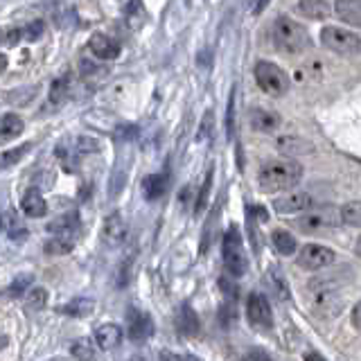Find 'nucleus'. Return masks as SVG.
I'll use <instances>...</instances> for the list:
<instances>
[{
	"instance_id": "nucleus-49",
	"label": "nucleus",
	"mask_w": 361,
	"mask_h": 361,
	"mask_svg": "<svg viewBox=\"0 0 361 361\" xmlns=\"http://www.w3.org/2000/svg\"><path fill=\"white\" fill-rule=\"evenodd\" d=\"M129 361H145V359H142V357H131Z\"/></svg>"
},
{
	"instance_id": "nucleus-3",
	"label": "nucleus",
	"mask_w": 361,
	"mask_h": 361,
	"mask_svg": "<svg viewBox=\"0 0 361 361\" xmlns=\"http://www.w3.org/2000/svg\"><path fill=\"white\" fill-rule=\"evenodd\" d=\"M221 257H224V267L228 269V274L233 278H242L248 269V257L244 251V240L242 233L235 224L228 226V231L224 233L221 240Z\"/></svg>"
},
{
	"instance_id": "nucleus-16",
	"label": "nucleus",
	"mask_w": 361,
	"mask_h": 361,
	"mask_svg": "<svg viewBox=\"0 0 361 361\" xmlns=\"http://www.w3.org/2000/svg\"><path fill=\"white\" fill-rule=\"evenodd\" d=\"M174 323H176V330H178L180 334H185V336H197V334H199V327H201L199 316H197V312L192 310L188 302H183V305H180V307L176 310V319H174Z\"/></svg>"
},
{
	"instance_id": "nucleus-33",
	"label": "nucleus",
	"mask_w": 361,
	"mask_h": 361,
	"mask_svg": "<svg viewBox=\"0 0 361 361\" xmlns=\"http://www.w3.org/2000/svg\"><path fill=\"white\" fill-rule=\"evenodd\" d=\"M226 138L233 142L235 138V90L228 97V109H226Z\"/></svg>"
},
{
	"instance_id": "nucleus-13",
	"label": "nucleus",
	"mask_w": 361,
	"mask_h": 361,
	"mask_svg": "<svg viewBox=\"0 0 361 361\" xmlns=\"http://www.w3.org/2000/svg\"><path fill=\"white\" fill-rule=\"evenodd\" d=\"M248 124H251L253 131H262V133H274L282 120L276 111H269V109H262V106H253L248 111Z\"/></svg>"
},
{
	"instance_id": "nucleus-35",
	"label": "nucleus",
	"mask_w": 361,
	"mask_h": 361,
	"mask_svg": "<svg viewBox=\"0 0 361 361\" xmlns=\"http://www.w3.org/2000/svg\"><path fill=\"white\" fill-rule=\"evenodd\" d=\"M75 149L79 154H93V152H99V142L95 138H88V135H82L77 142H75Z\"/></svg>"
},
{
	"instance_id": "nucleus-12",
	"label": "nucleus",
	"mask_w": 361,
	"mask_h": 361,
	"mask_svg": "<svg viewBox=\"0 0 361 361\" xmlns=\"http://www.w3.org/2000/svg\"><path fill=\"white\" fill-rule=\"evenodd\" d=\"M88 50L93 56L102 61H109V59H116L120 54V43L116 39L106 37L104 32H95L93 37L88 39Z\"/></svg>"
},
{
	"instance_id": "nucleus-26",
	"label": "nucleus",
	"mask_w": 361,
	"mask_h": 361,
	"mask_svg": "<svg viewBox=\"0 0 361 361\" xmlns=\"http://www.w3.org/2000/svg\"><path fill=\"white\" fill-rule=\"evenodd\" d=\"M338 219H341V224L345 226H359L361 221V206H359V201H348L345 206L338 208Z\"/></svg>"
},
{
	"instance_id": "nucleus-47",
	"label": "nucleus",
	"mask_w": 361,
	"mask_h": 361,
	"mask_svg": "<svg viewBox=\"0 0 361 361\" xmlns=\"http://www.w3.org/2000/svg\"><path fill=\"white\" fill-rule=\"evenodd\" d=\"M7 345V336L5 334H0V350H3Z\"/></svg>"
},
{
	"instance_id": "nucleus-28",
	"label": "nucleus",
	"mask_w": 361,
	"mask_h": 361,
	"mask_svg": "<svg viewBox=\"0 0 361 361\" xmlns=\"http://www.w3.org/2000/svg\"><path fill=\"white\" fill-rule=\"evenodd\" d=\"M71 355L77 361H93L95 359V348L90 343V338H77L71 345Z\"/></svg>"
},
{
	"instance_id": "nucleus-48",
	"label": "nucleus",
	"mask_w": 361,
	"mask_h": 361,
	"mask_svg": "<svg viewBox=\"0 0 361 361\" xmlns=\"http://www.w3.org/2000/svg\"><path fill=\"white\" fill-rule=\"evenodd\" d=\"M267 7V3H257V5H253V11H262Z\"/></svg>"
},
{
	"instance_id": "nucleus-6",
	"label": "nucleus",
	"mask_w": 361,
	"mask_h": 361,
	"mask_svg": "<svg viewBox=\"0 0 361 361\" xmlns=\"http://www.w3.org/2000/svg\"><path fill=\"white\" fill-rule=\"evenodd\" d=\"M321 43L327 50L336 54H357L361 50V39L357 32H350L345 27L327 25L321 30Z\"/></svg>"
},
{
	"instance_id": "nucleus-2",
	"label": "nucleus",
	"mask_w": 361,
	"mask_h": 361,
	"mask_svg": "<svg viewBox=\"0 0 361 361\" xmlns=\"http://www.w3.org/2000/svg\"><path fill=\"white\" fill-rule=\"evenodd\" d=\"M271 39L282 54H300L312 48V39L305 25L289 16H278L271 25Z\"/></svg>"
},
{
	"instance_id": "nucleus-37",
	"label": "nucleus",
	"mask_w": 361,
	"mask_h": 361,
	"mask_svg": "<svg viewBox=\"0 0 361 361\" xmlns=\"http://www.w3.org/2000/svg\"><path fill=\"white\" fill-rule=\"evenodd\" d=\"M30 282H32V276H27V274H25V276H20V278H16L14 282H11L9 289H7V293H9V296H20V293L27 289Z\"/></svg>"
},
{
	"instance_id": "nucleus-25",
	"label": "nucleus",
	"mask_w": 361,
	"mask_h": 361,
	"mask_svg": "<svg viewBox=\"0 0 361 361\" xmlns=\"http://www.w3.org/2000/svg\"><path fill=\"white\" fill-rule=\"evenodd\" d=\"M271 242H274L276 251H278L280 255H291V253H296V240H293V235L287 233V231H282V228L274 231V233H271Z\"/></svg>"
},
{
	"instance_id": "nucleus-40",
	"label": "nucleus",
	"mask_w": 361,
	"mask_h": 361,
	"mask_svg": "<svg viewBox=\"0 0 361 361\" xmlns=\"http://www.w3.org/2000/svg\"><path fill=\"white\" fill-rule=\"evenodd\" d=\"M161 359L163 361H201V359L192 357V355H176V353H169V350H163Z\"/></svg>"
},
{
	"instance_id": "nucleus-41",
	"label": "nucleus",
	"mask_w": 361,
	"mask_h": 361,
	"mask_svg": "<svg viewBox=\"0 0 361 361\" xmlns=\"http://www.w3.org/2000/svg\"><path fill=\"white\" fill-rule=\"evenodd\" d=\"M3 39H5V43H7V45H16V43L23 39V30H20V27H11Z\"/></svg>"
},
{
	"instance_id": "nucleus-24",
	"label": "nucleus",
	"mask_w": 361,
	"mask_h": 361,
	"mask_svg": "<svg viewBox=\"0 0 361 361\" xmlns=\"http://www.w3.org/2000/svg\"><path fill=\"white\" fill-rule=\"evenodd\" d=\"M332 11H336V16L350 23V25H359L361 23V3L357 0H345V3H334L332 5Z\"/></svg>"
},
{
	"instance_id": "nucleus-22",
	"label": "nucleus",
	"mask_w": 361,
	"mask_h": 361,
	"mask_svg": "<svg viewBox=\"0 0 361 361\" xmlns=\"http://www.w3.org/2000/svg\"><path fill=\"white\" fill-rule=\"evenodd\" d=\"M23 129H25V122H23L16 113H5L3 120H0V142L14 140L16 135L23 133Z\"/></svg>"
},
{
	"instance_id": "nucleus-39",
	"label": "nucleus",
	"mask_w": 361,
	"mask_h": 361,
	"mask_svg": "<svg viewBox=\"0 0 361 361\" xmlns=\"http://www.w3.org/2000/svg\"><path fill=\"white\" fill-rule=\"evenodd\" d=\"M219 289H221L228 298H237V296H240V289H237L228 278H219Z\"/></svg>"
},
{
	"instance_id": "nucleus-29",
	"label": "nucleus",
	"mask_w": 361,
	"mask_h": 361,
	"mask_svg": "<svg viewBox=\"0 0 361 361\" xmlns=\"http://www.w3.org/2000/svg\"><path fill=\"white\" fill-rule=\"evenodd\" d=\"M210 190H212V167L208 169L206 178H203V188L199 190L197 201H195V217H201V212L206 210L208 199H210Z\"/></svg>"
},
{
	"instance_id": "nucleus-31",
	"label": "nucleus",
	"mask_w": 361,
	"mask_h": 361,
	"mask_svg": "<svg viewBox=\"0 0 361 361\" xmlns=\"http://www.w3.org/2000/svg\"><path fill=\"white\" fill-rule=\"evenodd\" d=\"M68 86H71V75H63V77H56L52 86H50V102L52 104H61L68 95Z\"/></svg>"
},
{
	"instance_id": "nucleus-43",
	"label": "nucleus",
	"mask_w": 361,
	"mask_h": 361,
	"mask_svg": "<svg viewBox=\"0 0 361 361\" xmlns=\"http://www.w3.org/2000/svg\"><path fill=\"white\" fill-rule=\"evenodd\" d=\"M305 361H327V359H323V355H319V353H305V357H302Z\"/></svg>"
},
{
	"instance_id": "nucleus-32",
	"label": "nucleus",
	"mask_w": 361,
	"mask_h": 361,
	"mask_svg": "<svg viewBox=\"0 0 361 361\" xmlns=\"http://www.w3.org/2000/svg\"><path fill=\"white\" fill-rule=\"evenodd\" d=\"M30 142H25L23 147H16V149H9V152H5V154H0V172L3 169H7V167H11V165H16L23 156H25L27 152H30Z\"/></svg>"
},
{
	"instance_id": "nucleus-23",
	"label": "nucleus",
	"mask_w": 361,
	"mask_h": 361,
	"mask_svg": "<svg viewBox=\"0 0 361 361\" xmlns=\"http://www.w3.org/2000/svg\"><path fill=\"white\" fill-rule=\"evenodd\" d=\"M296 7L300 14H305L307 18H314V20L327 18L332 14V3H325V0H305V3H298Z\"/></svg>"
},
{
	"instance_id": "nucleus-20",
	"label": "nucleus",
	"mask_w": 361,
	"mask_h": 361,
	"mask_svg": "<svg viewBox=\"0 0 361 361\" xmlns=\"http://www.w3.org/2000/svg\"><path fill=\"white\" fill-rule=\"evenodd\" d=\"M267 282L269 287L276 291V296L280 300H291V289H289V282L285 278V274H282V269L278 264H271L267 269Z\"/></svg>"
},
{
	"instance_id": "nucleus-14",
	"label": "nucleus",
	"mask_w": 361,
	"mask_h": 361,
	"mask_svg": "<svg viewBox=\"0 0 361 361\" xmlns=\"http://www.w3.org/2000/svg\"><path fill=\"white\" fill-rule=\"evenodd\" d=\"M312 208V197L310 195H289V197H278L274 201V210L280 214V217H289V214L296 212H305Z\"/></svg>"
},
{
	"instance_id": "nucleus-38",
	"label": "nucleus",
	"mask_w": 361,
	"mask_h": 361,
	"mask_svg": "<svg viewBox=\"0 0 361 361\" xmlns=\"http://www.w3.org/2000/svg\"><path fill=\"white\" fill-rule=\"evenodd\" d=\"M41 32H43V23L34 20V23H30L25 30H23V37H25L27 41H37L41 37Z\"/></svg>"
},
{
	"instance_id": "nucleus-15",
	"label": "nucleus",
	"mask_w": 361,
	"mask_h": 361,
	"mask_svg": "<svg viewBox=\"0 0 361 361\" xmlns=\"http://www.w3.org/2000/svg\"><path fill=\"white\" fill-rule=\"evenodd\" d=\"M276 147H278V152L289 156V161L291 158L310 156L314 152V145L310 140L300 138V135H280V138L276 140Z\"/></svg>"
},
{
	"instance_id": "nucleus-9",
	"label": "nucleus",
	"mask_w": 361,
	"mask_h": 361,
	"mask_svg": "<svg viewBox=\"0 0 361 361\" xmlns=\"http://www.w3.org/2000/svg\"><path fill=\"white\" fill-rule=\"evenodd\" d=\"M246 316H248V321H251V325L257 327V330H269V327L274 325V310H271L269 300L257 291L248 293Z\"/></svg>"
},
{
	"instance_id": "nucleus-10",
	"label": "nucleus",
	"mask_w": 361,
	"mask_h": 361,
	"mask_svg": "<svg viewBox=\"0 0 361 361\" xmlns=\"http://www.w3.org/2000/svg\"><path fill=\"white\" fill-rule=\"evenodd\" d=\"M127 321H129V338L135 343H142L147 341L152 334H154V323H152V316L145 314L135 307L127 310Z\"/></svg>"
},
{
	"instance_id": "nucleus-7",
	"label": "nucleus",
	"mask_w": 361,
	"mask_h": 361,
	"mask_svg": "<svg viewBox=\"0 0 361 361\" xmlns=\"http://www.w3.org/2000/svg\"><path fill=\"white\" fill-rule=\"evenodd\" d=\"M341 224V219H338V210L332 208V206H323V208H310L307 214H302L300 219L293 221V226L305 233V235H319L327 228H334V226Z\"/></svg>"
},
{
	"instance_id": "nucleus-1",
	"label": "nucleus",
	"mask_w": 361,
	"mask_h": 361,
	"mask_svg": "<svg viewBox=\"0 0 361 361\" xmlns=\"http://www.w3.org/2000/svg\"><path fill=\"white\" fill-rule=\"evenodd\" d=\"M302 165L296 161H267L259 165L257 183L264 192H282L291 190L300 183Z\"/></svg>"
},
{
	"instance_id": "nucleus-11",
	"label": "nucleus",
	"mask_w": 361,
	"mask_h": 361,
	"mask_svg": "<svg viewBox=\"0 0 361 361\" xmlns=\"http://www.w3.org/2000/svg\"><path fill=\"white\" fill-rule=\"evenodd\" d=\"M99 237H102V242H104L106 246H111V248L120 246L124 240H127V224H124L120 212H113L104 219V224H102V231H99Z\"/></svg>"
},
{
	"instance_id": "nucleus-4",
	"label": "nucleus",
	"mask_w": 361,
	"mask_h": 361,
	"mask_svg": "<svg viewBox=\"0 0 361 361\" xmlns=\"http://www.w3.org/2000/svg\"><path fill=\"white\" fill-rule=\"evenodd\" d=\"M307 296L312 302V310L323 316H334L341 310V302H343L341 293H338V285L334 280H325V278L310 282Z\"/></svg>"
},
{
	"instance_id": "nucleus-17",
	"label": "nucleus",
	"mask_w": 361,
	"mask_h": 361,
	"mask_svg": "<svg viewBox=\"0 0 361 361\" xmlns=\"http://www.w3.org/2000/svg\"><path fill=\"white\" fill-rule=\"evenodd\" d=\"M79 231V217L77 212H68L56 217L54 221L48 224V233L54 237H66V240H75V233Z\"/></svg>"
},
{
	"instance_id": "nucleus-30",
	"label": "nucleus",
	"mask_w": 361,
	"mask_h": 361,
	"mask_svg": "<svg viewBox=\"0 0 361 361\" xmlns=\"http://www.w3.org/2000/svg\"><path fill=\"white\" fill-rule=\"evenodd\" d=\"M75 246V240H66V237H52V240L45 242V253L48 255H66L71 253Z\"/></svg>"
},
{
	"instance_id": "nucleus-44",
	"label": "nucleus",
	"mask_w": 361,
	"mask_h": 361,
	"mask_svg": "<svg viewBox=\"0 0 361 361\" xmlns=\"http://www.w3.org/2000/svg\"><path fill=\"white\" fill-rule=\"evenodd\" d=\"M190 192H192V190H190V185L180 190V197H178V199H180V203H188V201H190Z\"/></svg>"
},
{
	"instance_id": "nucleus-46",
	"label": "nucleus",
	"mask_w": 361,
	"mask_h": 361,
	"mask_svg": "<svg viewBox=\"0 0 361 361\" xmlns=\"http://www.w3.org/2000/svg\"><path fill=\"white\" fill-rule=\"evenodd\" d=\"M5 66H7V59H5V54H0V71H5Z\"/></svg>"
},
{
	"instance_id": "nucleus-45",
	"label": "nucleus",
	"mask_w": 361,
	"mask_h": 361,
	"mask_svg": "<svg viewBox=\"0 0 361 361\" xmlns=\"http://www.w3.org/2000/svg\"><path fill=\"white\" fill-rule=\"evenodd\" d=\"M251 359H253V361H271L264 353H253V355H251Z\"/></svg>"
},
{
	"instance_id": "nucleus-21",
	"label": "nucleus",
	"mask_w": 361,
	"mask_h": 361,
	"mask_svg": "<svg viewBox=\"0 0 361 361\" xmlns=\"http://www.w3.org/2000/svg\"><path fill=\"white\" fill-rule=\"evenodd\" d=\"M167 190V174H149L142 178V195L147 201H158Z\"/></svg>"
},
{
	"instance_id": "nucleus-18",
	"label": "nucleus",
	"mask_w": 361,
	"mask_h": 361,
	"mask_svg": "<svg viewBox=\"0 0 361 361\" xmlns=\"http://www.w3.org/2000/svg\"><path fill=\"white\" fill-rule=\"evenodd\" d=\"M20 210L25 212L27 217L37 219V217H43V214L48 212V203H45L43 195L37 188H30L20 199Z\"/></svg>"
},
{
	"instance_id": "nucleus-34",
	"label": "nucleus",
	"mask_w": 361,
	"mask_h": 361,
	"mask_svg": "<svg viewBox=\"0 0 361 361\" xmlns=\"http://www.w3.org/2000/svg\"><path fill=\"white\" fill-rule=\"evenodd\" d=\"M27 305L32 310H43L45 305H48V291H45L43 287H34L27 296Z\"/></svg>"
},
{
	"instance_id": "nucleus-27",
	"label": "nucleus",
	"mask_w": 361,
	"mask_h": 361,
	"mask_svg": "<svg viewBox=\"0 0 361 361\" xmlns=\"http://www.w3.org/2000/svg\"><path fill=\"white\" fill-rule=\"evenodd\" d=\"M93 310H95V302L88 298H75L63 307L68 316H77V319H84V316L93 314Z\"/></svg>"
},
{
	"instance_id": "nucleus-5",
	"label": "nucleus",
	"mask_w": 361,
	"mask_h": 361,
	"mask_svg": "<svg viewBox=\"0 0 361 361\" xmlns=\"http://www.w3.org/2000/svg\"><path fill=\"white\" fill-rule=\"evenodd\" d=\"M253 73H255L257 86L262 88L267 95H271V97L287 95V90H289V77L285 75V71H280L276 63H271V61H257Z\"/></svg>"
},
{
	"instance_id": "nucleus-42",
	"label": "nucleus",
	"mask_w": 361,
	"mask_h": 361,
	"mask_svg": "<svg viewBox=\"0 0 361 361\" xmlns=\"http://www.w3.org/2000/svg\"><path fill=\"white\" fill-rule=\"evenodd\" d=\"M350 321H353V327H357V330H359V325H361V321H359V305H355V307H353V314H350Z\"/></svg>"
},
{
	"instance_id": "nucleus-36",
	"label": "nucleus",
	"mask_w": 361,
	"mask_h": 361,
	"mask_svg": "<svg viewBox=\"0 0 361 361\" xmlns=\"http://www.w3.org/2000/svg\"><path fill=\"white\" fill-rule=\"evenodd\" d=\"M212 111H206V116H203V122H201V127H199V133H197V140L199 142H206L210 138V131H212Z\"/></svg>"
},
{
	"instance_id": "nucleus-19",
	"label": "nucleus",
	"mask_w": 361,
	"mask_h": 361,
	"mask_svg": "<svg viewBox=\"0 0 361 361\" xmlns=\"http://www.w3.org/2000/svg\"><path fill=\"white\" fill-rule=\"evenodd\" d=\"M122 341V330L116 323H106V325H99L95 330V343L102 350H113L118 348Z\"/></svg>"
},
{
	"instance_id": "nucleus-8",
	"label": "nucleus",
	"mask_w": 361,
	"mask_h": 361,
	"mask_svg": "<svg viewBox=\"0 0 361 361\" xmlns=\"http://www.w3.org/2000/svg\"><path fill=\"white\" fill-rule=\"evenodd\" d=\"M334 259H336V253L330 246H323V244H307L298 251V264L310 271L332 267Z\"/></svg>"
}]
</instances>
